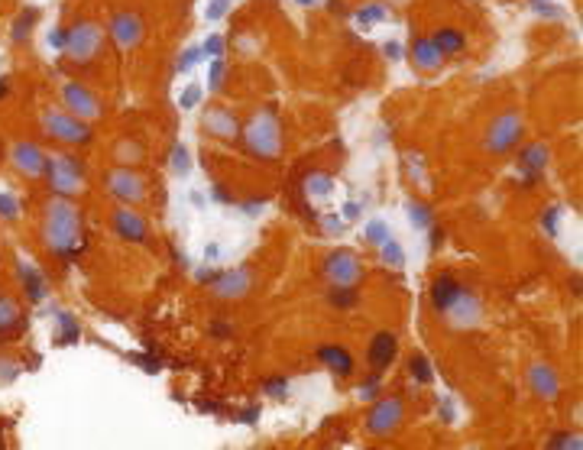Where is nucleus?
<instances>
[{
    "mask_svg": "<svg viewBox=\"0 0 583 450\" xmlns=\"http://www.w3.org/2000/svg\"><path fill=\"white\" fill-rule=\"evenodd\" d=\"M78 234H81V220H78L75 207L68 201H52L49 204V214H46V240L49 246L62 253L65 259L75 256V243H78Z\"/></svg>",
    "mask_w": 583,
    "mask_h": 450,
    "instance_id": "nucleus-1",
    "label": "nucleus"
},
{
    "mask_svg": "<svg viewBox=\"0 0 583 450\" xmlns=\"http://www.w3.org/2000/svg\"><path fill=\"white\" fill-rule=\"evenodd\" d=\"M246 140H250V150L266 156V159H273L279 146H282V133H279V123H275L273 111L259 113L253 123H250V130H246Z\"/></svg>",
    "mask_w": 583,
    "mask_h": 450,
    "instance_id": "nucleus-2",
    "label": "nucleus"
},
{
    "mask_svg": "<svg viewBox=\"0 0 583 450\" xmlns=\"http://www.w3.org/2000/svg\"><path fill=\"white\" fill-rule=\"evenodd\" d=\"M101 49V26L95 23H78L65 33V52L78 62H88Z\"/></svg>",
    "mask_w": 583,
    "mask_h": 450,
    "instance_id": "nucleus-3",
    "label": "nucleus"
},
{
    "mask_svg": "<svg viewBox=\"0 0 583 450\" xmlns=\"http://www.w3.org/2000/svg\"><path fill=\"white\" fill-rule=\"evenodd\" d=\"M518 133H522V120H518V113H502L493 120L489 127V136H486V150L489 152H509L512 146L518 143Z\"/></svg>",
    "mask_w": 583,
    "mask_h": 450,
    "instance_id": "nucleus-4",
    "label": "nucleus"
},
{
    "mask_svg": "<svg viewBox=\"0 0 583 450\" xmlns=\"http://www.w3.org/2000/svg\"><path fill=\"white\" fill-rule=\"evenodd\" d=\"M46 169H49V179L58 191H75L81 185V169L75 166V159L68 156H56V159H46Z\"/></svg>",
    "mask_w": 583,
    "mask_h": 450,
    "instance_id": "nucleus-5",
    "label": "nucleus"
},
{
    "mask_svg": "<svg viewBox=\"0 0 583 450\" xmlns=\"http://www.w3.org/2000/svg\"><path fill=\"white\" fill-rule=\"evenodd\" d=\"M399 421H402V402H399V399H383V402L369 412L367 428L373 434H389Z\"/></svg>",
    "mask_w": 583,
    "mask_h": 450,
    "instance_id": "nucleus-6",
    "label": "nucleus"
},
{
    "mask_svg": "<svg viewBox=\"0 0 583 450\" xmlns=\"http://www.w3.org/2000/svg\"><path fill=\"white\" fill-rule=\"evenodd\" d=\"M328 275H330V282L334 285H357L360 282V263H357V256L353 253H334V256H328Z\"/></svg>",
    "mask_w": 583,
    "mask_h": 450,
    "instance_id": "nucleus-7",
    "label": "nucleus"
},
{
    "mask_svg": "<svg viewBox=\"0 0 583 450\" xmlns=\"http://www.w3.org/2000/svg\"><path fill=\"white\" fill-rule=\"evenodd\" d=\"M111 33L123 49H130V46H136L143 36V19L136 17V13H117L111 23Z\"/></svg>",
    "mask_w": 583,
    "mask_h": 450,
    "instance_id": "nucleus-8",
    "label": "nucleus"
},
{
    "mask_svg": "<svg viewBox=\"0 0 583 450\" xmlns=\"http://www.w3.org/2000/svg\"><path fill=\"white\" fill-rule=\"evenodd\" d=\"M528 383H532L535 395H541V399H557V392H561V379H557V373L548 363H535V366H532Z\"/></svg>",
    "mask_w": 583,
    "mask_h": 450,
    "instance_id": "nucleus-9",
    "label": "nucleus"
},
{
    "mask_svg": "<svg viewBox=\"0 0 583 450\" xmlns=\"http://www.w3.org/2000/svg\"><path fill=\"white\" fill-rule=\"evenodd\" d=\"M113 227H117V234L123 240H133V243H140L146 240V224H143V217L133 211V207H120L117 214H113Z\"/></svg>",
    "mask_w": 583,
    "mask_h": 450,
    "instance_id": "nucleus-10",
    "label": "nucleus"
},
{
    "mask_svg": "<svg viewBox=\"0 0 583 450\" xmlns=\"http://www.w3.org/2000/svg\"><path fill=\"white\" fill-rule=\"evenodd\" d=\"M250 282L253 275L246 269H234V272H224V275H217L214 279V291L221 298H240L246 289H250Z\"/></svg>",
    "mask_w": 583,
    "mask_h": 450,
    "instance_id": "nucleus-11",
    "label": "nucleus"
},
{
    "mask_svg": "<svg viewBox=\"0 0 583 450\" xmlns=\"http://www.w3.org/2000/svg\"><path fill=\"white\" fill-rule=\"evenodd\" d=\"M46 127L49 133H56L58 140H68V143H85L91 133L81 127L78 120H72V117H62V113H49L46 117Z\"/></svg>",
    "mask_w": 583,
    "mask_h": 450,
    "instance_id": "nucleus-12",
    "label": "nucleus"
},
{
    "mask_svg": "<svg viewBox=\"0 0 583 450\" xmlns=\"http://www.w3.org/2000/svg\"><path fill=\"white\" fill-rule=\"evenodd\" d=\"M548 166V150L545 146H528V150L518 152V169H522V175H525L528 185H535L538 175L545 172Z\"/></svg>",
    "mask_w": 583,
    "mask_h": 450,
    "instance_id": "nucleus-13",
    "label": "nucleus"
},
{
    "mask_svg": "<svg viewBox=\"0 0 583 450\" xmlns=\"http://www.w3.org/2000/svg\"><path fill=\"white\" fill-rule=\"evenodd\" d=\"M463 291V285L457 279H451V275H438L431 285V305L438 311H447L457 301V295Z\"/></svg>",
    "mask_w": 583,
    "mask_h": 450,
    "instance_id": "nucleus-14",
    "label": "nucleus"
},
{
    "mask_svg": "<svg viewBox=\"0 0 583 450\" xmlns=\"http://www.w3.org/2000/svg\"><path fill=\"white\" fill-rule=\"evenodd\" d=\"M13 162H17L26 175H39V172L46 169V156H42V150L33 146V143H17V146H13Z\"/></svg>",
    "mask_w": 583,
    "mask_h": 450,
    "instance_id": "nucleus-15",
    "label": "nucleus"
},
{
    "mask_svg": "<svg viewBox=\"0 0 583 450\" xmlns=\"http://www.w3.org/2000/svg\"><path fill=\"white\" fill-rule=\"evenodd\" d=\"M65 104H68V111L78 113V117H97L101 113L97 101L81 85H65Z\"/></svg>",
    "mask_w": 583,
    "mask_h": 450,
    "instance_id": "nucleus-16",
    "label": "nucleus"
},
{
    "mask_svg": "<svg viewBox=\"0 0 583 450\" xmlns=\"http://www.w3.org/2000/svg\"><path fill=\"white\" fill-rule=\"evenodd\" d=\"M395 350H399V344H395L392 334H376L373 344H369V363H373V369H386L395 360Z\"/></svg>",
    "mask_w": 583,
    "mask_h": 450,
    "instance_id": "nucleus-17",
    "label": "nucleus"
},
{
    "mask_svg": "<svg viewBox=\"0 0 583 450\" xmlns=\"http://www.w3.org/2000/svg\"><path fill=\"white\" fill-rule=\"evenodd\" d=\"M111 191L117 198H123V201H140V198H143L140 179L130 175V172H117V175H111Z\"/></svg>",
    "mask_w": 583,
    "mask_h": 450,
    "instance_id": "nucleus-18",
    "label": "nucleus"
},
{
    "mask_svg": "<svg viewBox=\"0 0 583 450\" xmlns=\"http://www.w3.org/2000/svg\"><path fill=\"white\" fill-rule=\"evenodd\" d=\"M321 363L328 366V369H334L337 376H350L353 373V357H350L344 347H321Z\"/></svg>",
    "mask_w": 583,
    "mask_h": 450,
    "instance_id": "nucleus-19",
    "label": "nucleus"
},
{
    "mask_svg": "<svg viewBox=\"0 0 583 450\" xmlns=\"http://www.w3.org/2000/svg\"><path fill=\"white\" fill-rule=\"evenodd\" d=\"M412 56H415V65L418 68H438L441 65V52H438V46H434L431 39H418L415 42V49H412Z\"/></svg>",
    "mask_w": 583,
    "mask_h": 450,
    "instance_id": "nucleus-20",
    "label": "nucleus"
},
{
    "mask_svg": "<svg viewBox=\"0 0 583 450\" xmlns=\"http://www.w3.org/2000/svg\"><path fill=\"white\" fill-rule=\"evenodd\" d=\"M205 123H207V130H214L217 136H234V133H237V120L230 117V113H224V111H211L205 117Z\"/></svg>",
    "mask_w": 583,
    "mask_h": 450,
    "instance_id": "nucleus-21",
    "label": "nucleus"
},
{
    "mask_svg": "<svg viewBox=\"0 0 583 450\" xmlns=\"http://www.w3.org/2000/svg\"><path fill=\"white\" fill-rule=\"evenodd\" d=\"M19 275H23V282H26V295H29L33 301H39L42 295H46V289H42V275H39L36 266L19 263Z\"/></svg>",
    "mask_w": 583,
    "mask_h": 450,
    "instance_id": "nucleus-22",
    "label": "nucleus"
},
{
    "mask_svg": "<svg viewBox=\"0 0 583 450\" xmlns=\"http://www.w3.org/2000/svg\"><path fill=\"white\" fill-rule=\"evenodd\" d=\"M431 42L438 46V52H441V56H457V52L463 49V36H461V33H454V29H441V33H438Z\"/></svg>",
    "mask_w": 583,
    "mask_h": 450,
    "instance_id": "nucleus-23",
    "label": "nucleus"
},
{
    "mask_svg": "<svg viewBox=\"0 0 583 450\" xmlns=\"http://www.w3.org/2000/svg\"><path fill=\"white\" fill-rule=\"evenodd\" d=\"M389 13H386V7H383V3H369V7H363V10H357V23L360 26H373V23H383V19H386Z\"/></svg>",
    "mask_w": 583,
    "mask_h": 450,
    "instance_id": "nucleus-24",
    "label": "nucleus"
},
{
    "mask_svg": "<svg viewBox=\"0 0 583 450\" xmlns=\"http://www.w3.org/2000/svg\"><path fill=\"white\" fill-rule=\"evenodd\" d=\"M58 328H62V344H78L81 330H78V321L68 311H58Z\"/></svg>",
    "mask_w": 583,
    "mask_h": 450,
    "instance_id": "nucleus-25",
    "label": "nucleus"
},
{
    "mask_svg": "<svg viewBox=\"0 0 583 450\" xmlns=\"http://www.w3.org/2000/svg\"><path fill=\"white\" fill-rule=\"evenodd\" d=\"M330 191H334V182H330V175H324V172H318V175H308V195L328 198Z\"/></svg>",
    "mask_w": 583,
    "mask_h": 450,
    "instance_id": "nucleus-26",
    "label": "nucleus"
},
{
    "mask_svg": "<svg viewBox=\"0 0 583 450\" xmlns=\"http://www.w3.org/2000/svg\"><path fill=\"white\" fill-rule=\"evenodd\" d=\"M383 259H386L389 266H395V269H402V266H405V250L395 243L392 236H389L386 243H383Z\"/></svg>",
    "mask_w": 583,
    "mask_h": 450,
    "instance_id": "nucleus-27",
    "label": "nucleus"
},
{
    "mask_svg": "<svg viewBox=\"0 0 583 450\" xmlns=\"http://www.w3.org/2000/svg\"><path fill=\"white\" fill-rule=\"evenodd\" d=\"M408 220H412L418 230H428V227H431V211L424 204H418V201H412V204H408Z\"/></svg>",
    "mask_w": 583,
    "mask_h": 450,
    "instance_id": "nucleus-28",
    "label": "nucleus"
},
{
    "mask_svg": "<svg viewBox=\"0 0 583 450\" xmlns=\"http://www.w3.org/2000/svg\"><path fill=\"white\" fill-rule=\"evenodd\" d=\"M363 234H367L369 243H379V246H383L389 240V227H386V220H369Z\"/></svg>",
    "mask_w": 583,
    "mask_h": 450,
    "instance_id": "nucleus-29",
    "label": "nucleus"
},
{
    "mask_svg": "<svg viewBox=\"0 0 583 450\" xmlns=\"http://www.w3.org/2000/svg\"><path fill=\"white\" fill-rule=\"evenodd\" d=\"M172 169H175V175H189L191 172V159H189V150H185V146H175V150H172Z\"/></svg>",
    "mask_w": 583,
    "mask_h": 450,
    "instance_id": "nucleus-30",
    "label": "nucleus"
},
{
    "mask_svg": "<svg viewBox=\"0 0 583 450\" xmlns=\"http://www.w3.org/2000/svg\"><path fill=\"white\" fill-rule=\"evenodd\" d=\"M234 7V0H211L205 7V19H211V23H217V19L227 17V10Z\"/></svg>",
    "mask_w": 583,
    "mask_h": 450,
    "instance_id": "nucleus-31",
    "label": "nucleus"
},
{
    "mask_svg": "<svg viewBox=\"0 0 583 450\" xmlns=\"http://www.w3.org/2000/svg\"><path fill=\"white\" fill-rule=\"evenodd\" d=\"M198 101H201V85H198V81L179 94V107H182V111H195Z\"/></svg>",
    "mask_w": 583,
    "mask_h": 450,
    "instance_id": "nucleus-32",
    "label": "nucleus"
},
{
    "mask_svg": "<svg viewBox=\"0 0 583 450\" xmlns=\"http://www.w3.org/2000/svg\"><path fill=\"white\" fill-rule=\"evenodd\" d=\"M201 52L211 58H221L224 56V36H217V33H211V36L205 39V46H201Z\"/></svg>",
    "mask_w": 583,
    "mask_h": 450,
    "instance_id": "nucleus-33",
    "label": "nucleus"
},
{
    "mask_svg": "<svg viewBox=\"0 0 583 450\" xmlns=\"http://www.w3.org/2000/svg\"><path fill=\"white\" fill-rule=\"evenodd\" d=\"M330 301H334L337 308H350V305L357 301V295H353V289H350V285H337V289H334V295H330Z\"/></svg>",
    "mask_w": 583,
    "mask_h": 450,
    "instance_id": "nucleus-34",
    "label": "nucleus"
},
{
    "mask_svg": "<svg viewBox=\"0 0 583 450\" xmlns=\"http://www.w3.org/2000/svg\"><path fill=\"white\" fill-rule=\"evenodd\" d=\"M17 321V305L10 298H0V330H7Z\"/></svg>",
    "mask_w": 583,
    "mask_h": 450,
    "instance_id": "nucleus-35",
    "label": "nucleus"
},
{
    "mask_svg": "<svg viewBox=\"0 0 583 450\" xmlns=\"http://www.w3.org/2000/svg\"><path fill=\"white\" fill-rule=\"evenodd\" d=\"M412 376L415 379H418V383H431V363H428V360L424 357H415L412 360Z\"/></svg>",
    "mask_w": 583,
    "mask_h": 450,
    "instance_id": "nucleus-36",
    "label": "nucleus"
},
{
    "mask_svg": "<svg viewBox=\"0 0 583 450\" xmlns=\"http://www.w3.org/2000/svg\"><path fill=\"white\" fill-rule=\"evenodd\" d=\"M221 85H224V62H221V58H214V62H211V72H207V88H211V91H217Z\"/></svg>",
    "mask_w": 583,
    "mask_h": 450,
    "instance_id": "nucleus-37",
    "label": "nucleus"
},
{
    "mask_svg": "<svg viewBox=\"0 0 583 450\" xmlns=\"http://www.w3.org/2000/svg\"><path fill=\"white\" fill-rule=\"evenodd\" d=\"M205 56V52H201V46H191V49H185V56L179 58V72H191V68L198 65V58Z\"/></svg>",
    "mask_w": 583,
    "mask_h": 450,
    "instance_id": "nucleus-38",
    "label": "nucleus"
},
{
    "mask_svg": "<svg viewBox=\"0 0 583 450\" xmlns=\"http://www.w3.org/2000/svg\"><path fill=\"white\" fill-rule=\"evenodd\" d=\"M561 214H564V207H551L545 214V230L548 236H557V224H561Z\"/></svg>",
    "mask_w": 583,
    "mask_h": 450,
    "instance_id": "nucleus-39",
    "label": "nucleus"
},
{
    "mask_svg": "<svg viewBox=\"0 0 583 450\" xmlns=\"http://www.w3.org/2000/svg\"><path fill=\"white\" fill-rule=\"evenodd\" d=\"M535 13L551 17V19H561V17H564V7H554V3H541V0H535Z\"/></svg>",
    "mask_w": 583,
    "mask_h": 450,
    "instance_id": "nucleus-40",
    "label": "nucleus"
},
{
    "mask_svg": "<svg viewBox=\"0 0 583 450\" xmlns=\"http://www.w3.org/2000/svg\"><path fill=\"white\" fill-rule=\"evenodd\" d=\"M266 392L273 395V399H285V395H289V383H285V379H269V383H266Z\"/></svg>",
    "mask_w": 583,
    "mask_h": 450,
    "instance_id": "nucleus-41",
    "label": "nucleus"
},
{
    "mask_svg": "<svg viewBox=\"0 0 583 450\" xmlns=\"http://www.w3.org/2000/svg\"><path fill=\"white\" fill-rule=\"evenodd\" d=\"M33 19H36V10H29L26 17H19L17 19V29H13V39H23L29 33V23H33Z\"/></svg>",
    "mask_w": 583,
    "mask_h": 450,
    "instance_id": "nucleus-42",
    "label": "nucleus"
},
{
    "mask_svg": "<svg viewBox=\"0 0 583 450\" xmlns=\"http://www.w3.org/2000/svg\"><path fill=\"white\" fill-rule=\"evenodd\" d=\"M0 214H3V217H17V198H13V195H0Z\"/></svg>",
    "mask_w": 583,
    "mask_h": 450,
    "instance_id": "nucleus-43",
    "label": "nucleus"
},
{
    "mask_svg": "<svg viewBox=\"0 0 583 450\" xmlns=\"http://www.w3.org/2000/svg\"><path fill=\"white\" fill-rule=\"evenodd\" d=\"M551 447H580V441H577V437H570V434H561V437H554V441H551Z\"/></svg>",
    "mask_w": 583,
    "mask_h": 450,
    "instance_id": "nucleus-44",
    "label": "nucleus"
},
{
    "mask_svg": "<svg viewBox=\"0 0 583 450\" xmlns=\"http://www.w3.org/2000/svg\"><path fill=\"white\" fill-rule=\"evenodd\" d=\"M340 227H344V220H340L337 214H330V217H324V230H328V234H337Z\"/></svg>",
    "mask_w": 583,
    "mask_h": 450,
    "instance_id": "nucleus-45",
    "label": "nucleus"
},
{
    "mask_svg": "<svg viewBox=\"0 0 583 450\" xmlns=\"http://www.w3.org/2000/svg\"><path fill=\"white\" fill-rule=\"evenodd\" d=\"M383 52H386L392 62H399V58H402V46H399V42H386V46H383Z\"/></svg>",
    "mask_w": 583,
    "mask_h": 450,
    "instance_id": "nucleus-46",
    "label": "nucleus"
},
{
    "mask_svg": "<svg viewBox=\"0 0 583 450\" xmlns=\"http://www.w3.org/2000/svg\"><path fill=\"white\" fill-rule=\"evenodd\" d=\"M344 217H347V220H357V217H360V204H357V201H347V204H344Z\"/></svg>",
    "mask_w": 583,
    "mask_h": 450,
    "instance_id": "nucleus-47",
    "label": "nucleus"
},
{
    "mask_svg": "<svg viewBox=\"0 0 583 450\" xmlns=\"http://www.w3.org/2000/svg\"><path fill=\"white\" fill-rule=\"evenodd\" d=\"M205 259H207V263L221 259V246H217V243H207V246H205Z\"/></svg>",
    "mask_w": 583,
    "mask_h": 450,
    "instance_id": "nucleus-48",
    "label": "nucleus"
},
{
    "mask_svg": "<svg viewBox=\"0 0 583 450\" xmlns=\"http://www.w3.org/2000/svg\"><path fill=\"white\" fill-rule=\"evenodd\" d=\"M49 46L65 49V33H49Z\"/></svg>",
    "mask_w": 583,
    "mask_h": 450,
    "instance_id": "nucleus-49",
    "label": "nucleus"
},
{
    "mask_svg": "<svg viewBox=\"0 0 583 450\" xmlns=\"http://www.w3.org/2000/svg\"><path fill=\"white\" fill-rule=\"evenodd\" d=\"M376 389H379V383H367L363 389H360V395H363V399H373V395H376Z\"/></svg>",
    "mask_w": 583,
    "mask_h": 450,
    "instance_id": "nucleus-50",
    "label": "nucleus"
},
{
    "mask_svg": "<svg viewBox=\"0 0 583 450\" xmlns=\"http://www.w3.org/2000/svg\"><path fill=\"white\" fill-rule=\"evenodd\" d=\"M256 415H259V408H246V412H243V418H240V421L253 424V421H256Z\"/></svg>",
    "mask_w": 583,
    "mask_h": 450,
    "instance_id": "nucleus-51",
    "label": "nucleus"
},
{
    "mask_svg": "<svg viewBox=\"0 0 583 450\" xmlns=\"http://www.w3.org/2000/svg\"><path fill=\"white\" fill-rule=\"evenodd\" d=\"M191 204H195V207H205V195H201V191H191Z\"/></svg>",
    "mask_w": 583,
    "mask_h": 450,
    "instance_id": "nucleus-52",
    "label": "nucleus"
},
{
    "mask_svg": "<svg viewBox=\"0 0 583 450\" xmlns=\"http://www.w3.org/2000/svg\"><path fill=\"white\" fill-rule=\"evenodd\" d=\"M214 198H217V201H230V198H227V191H224V188H214Z\"/></svg>",
    "mask_w": 583,
    "mask_h": 450,
    "instance_id": "nucleus-53",
    "label": "nucleus"
},
{
    "mask_svg": "<svg viewBox=\"0 0 583 450\" xmlns=\"http://www.w3.org/2000/svg\"><path fill=\"white\" fill-rule=\"evenodd\" d=\"M3 94H7V78L0 75V97H3Z\"/></svg>",
    "mask_w": 583,
    "mask_h": 450,
    "instance_id": "nucleus-54",
    "label": "nucleus"
},
{
    "mask_svg": "<svg viewBox=\"0 0 583 450\" xmlns=\"http://www.w3.org/2000/svg\"><path fill=\"white\" fill-rule=\"evenodd\" d=\"M295 3H301V7H311V3H318V0H295Z\"/></svg>",
    "mask_w": 583,
    "mask_h": 450,
    "instance_id": "nucleus-55",
    "label": "nucleus"
}]
</instances>
